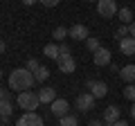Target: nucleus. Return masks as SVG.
I'll use <instances>...</instances> for the list:
<instances>
[{"mask_svg": "<svg viewBox=\"0 0 135 126\" xmlns=\"http://www.w3.org/2000/svg\"><path fill=\"white\" fill-rule=\"evenodd\" d=\"M0 79H2V70H0Z\"/></svg>", "mask_w": 135, "mask_h": 126, "instance_id": "34", "label": "nucleus"}, {"mask_svg": "<svg viewBox=\"0 0 135 126\" xmlns=\"http://www.w3.org/2000/svg\"><path fill=\"white\" fill-rule=\"evenodd\" d=\"M106 126H110V124H106Z\"/></svg>", "mask_w": 135, "mask_h": 126, "instance_id": "37", "label": "nucleus"}, {"mask_svg": "<svg viewBox=\"0 0 135 126\" xmlns=\"http://www.w3.org/2000/svg\"><path fill=\"white\" fill-rule=\"evenodd\" d=\"M124 97L128 99L131 104L135 101V83H126V88H124Z\"/></svg>", "mask_w": 135, "mask_h": 126, "instance_id": "22", "label": "nucleus"}, {"mask_svg": "<svg viewBox=\"0 0 135 126\" xmlns=\"http://www.w3.org/2000/svg\"><path fill=\"white\" fill-rule=\"evenodd\" d=\"M0 126H7V124H0Z\"/></svg>", "mask_w": 135, "mask_h": 126, "instance_id": "36", "label": "nucleus"}, {"mask_svg": "<svg viewBox=\"0 0 135 126\" xmlns=\"http://www.w3.org/2000/svg\"><path fill=\"white\" fill-rule=\"evenodd\" d=\"M117 18L122 20V25H131V23H133V20H131V18H133V11H131V7H122V9L117 11Z\"/></svg>", "mask_w": 135, "mask_h": 126, "instance_id": "16", "label": "nucleus"}, {"mask_svg": "<svg viewBox=\"0 0 135 126\" xmlns=\"http://www.w3.org/2000/svg\"><path fill=\"white\" fill-rule=\"evenodd\" d=\"M119 52L126 54V56H133L135 54V38L133 36H126V38L119 41Z\"/></svg>", "mask_w": 135, "mask_h": 126, "instance_id": "12", "label": "nucleus"}, {"mask_svg": "<svg viewBox=\"0 0 135 126\" xmlns=\"http://www.w3.org/2000/svg\"><path fill=\"white\" fill-rule=\"evenodd\" d=\"M77 108L81 113H88L90 108H95V95H92V92H81V95H77Z\"/></svg>", "mask_w": 135, "mask_h": 126, "instance_id": "7", "label": "nucleus"}, {"mask_svg": "<svg viewBox=\"0 0 135 126\" xmlns=\"http://www.w3.org/2000/svg\"><path fill=\"white\" fill-rule=\"evenodd\" d=\"M86 47L90 50V52H97V50L101 47V43H99L97 36H88V38H86Z\"/></svg>", "mask_w": 135, "mask_h": 126, "instance_id": "20", "label": "nucleus"}, {"mask_svg": "<svg viewBox=\"0 0 135 126\" xmlns=\"http://www.w3.org/2000/svg\"><path fill=\"white\" fill-rule=\"evenodd\" d=\"M131 117H133V119H135V101L131 104Z\"/></svg>", "mask_w": 135, "mask_h": 126, "instance_id": "32", "label": "nucleus"}, {"mask_svg": "<svg viewBox=\"0 0 135 126\" xmlns=\"http://www.w3.org/2000/svg\"><path fill=\"white\" fill-rule=\"evenodd\" d=\"M68 36L74 38V41H86L90 34H88V27H86V25H79L77 23V25H72V27L68 29Z\"/></svg>", "mask_w": 135, "mask_h": 126, "instance_id": "9", "label": "nucleus"}, {"mask_svg": "<svg viewBox=\"0 0 135 126\" xmlns=\"http://www.w3.org/2000/svg\"><path fill=\"white\" fill-rule=\"evenodd\" d=\"M34 79H36V83H41V81H47L50 79V70L45 68V65H41L36 72H34Z\"/></svg>", "mask_w": 135, "mask_h": 126, "instance_id": "18", "label": "nucleus"}, {"mask_svg": "<svg viewBox=\"0 0 135 126\" xmlns=\"http://www.w3.org/2000/svg\"><path fill=\"white\" fill-rule=\"evenodd\" d=\"M11 113H14V104H11V99H0V117L9 119Z\"/></svg>", "mask_w": 135, "mask_h": 126, "instance_id": "14", "label": "nucleus"}, {"mask_svg": "<svg viewBox=\"0 0 135 126\" xmlns=\"http://www.w3.org/2000/svg\"><path fill=\"white\" fill-rule=\"evenodd\" d=\"M59 126H79V122H77L74 115H65V117L59 119Z\"/></svg>", "mask_w": 135, "mask_h": 126, "instance_id": "21", "label": "nucleus"}, {"mask_svg": "<svg viewBox=\"0 0 135 126\" xmlns=\"http://www.w3.org/2000/svg\"><path fill=\"white\" fill-rule=\"evenodd\" d=\"M68 56H72V50L68 47L65 43H61L59 45V59H68Z\"/></svg>", "mask_w": 135, "mask_h": 126, "instance_id": "23", "label": "nucleus"}, {"mask_svg": "<svg viewBox=\"0 0 135 126\" xmlns=\"http://www.w3.org/2000/svg\"><path fill=\"white\" fill-rule=\"evenodd\" d=\"M0 99H9V92H7L5 88H0Z\"/></svg>", "mask_w": 135, "mask_h": 126, "instance_id": "28", "label": "nucleus"}, {"mask_svg": "<svg viewBox=\"0 0 135 126\" xmlns=\"http://www.w3.org/2000/svg\"><path fill=\"white\" fill-rule=\"evenodd\" d=\"M90 2H95V0H90ZM97 2H99V0H97Z\"/></svg>", "mask_w": 135, "mask_h": 126, "instance_id": "35", "label": "nucleus"}, {"mask_svg": "<svg viewBox=\"0 0 135 126\" xmlns=\"http://www.w3.org/2000/svg\"><path fill=\"white\" fill-rule=\"evenodd\" d=\"M38 95V99H41V104H52L54 99H56V90L54 88H41V92H36Z\"/></svg>", "mask_w": 135, "mask_h": 126, "instance_id": "13", "label": "nucleus"}, {"mask_svg": "<svg viewBox=\"0 0 135 126\" xmlns=\"http://www.w3.org/2000/svg\"><path fill=\"white\" fill-rule=\"evenodd\" d=\"M5 50H7V45H5V41H2V38H0V54H2V52H5Z\"/></svg>", "mask_w": 135, "mask_h": 126, "instance_id": "30", "label": "nucleus"}, {"mask_svg": "<svg viewBox=\"0 0 135 126\" xmlns=\"http://www.w3.org/2000/svg\"><path fill=\"white\" fill-rule=\"evenodd\" d=\"M50 110H52V115L54 117H65L68 115V110H70V104H68V99H61V97H56L52 104H50Z\"/></svg>", "mask_w": 135, "mask_h": 126, "instance_id": "5", "label": "nucleus"}, {"mask_svg": "<svg viewBox=\"0 0 135 126\" xmlns=\"http://www.w3.org/2000/svg\"><path fill=\"white\" fill-rule=\"evenodd\" d=\"M52 38H54V41H59V43H63V41L68 38V29L59 25V27H56V29L52 32Z\"/></svg>", "mask_w": 135, "mask_h": 126, "instance_id": "19", "label": "nucleus"}, {"mask_svg": "<svg viewBox=\"0 0 135 126\" xmlns=\"http://www.w3.org/2000/svg\"><path fill=\"white\" fill-rule=\"evenodd\" d=\"M117 11H119V7H117L115 0H99L97 2V14L101 18H115Z\"/></svg>", "mask_w": 135, "mask_h": 126, "instance_id": "3", "label": "nucleus"}, {"mask_svg": "<svg viewBox=\"0 0 135 126\" xmlns=\"http://www.w3.org/2000/svg\"><path fill=\"white\" fill-rule=\"evenodd\" d=\"M43 54H45L47 59H54V61H59V45H54V43L45 45V47H43Z\"/></svg>", "mask_w": 135, "mask_h": 126, "instance_id": "17", "label": "nucleus"}, {"mask_svg": "<svg viewBox=\"0 0 135 126\" xmlns=\"http://www.w3.org/2000/svg\"><path fill=\"white\" fill-rule=\"evenodd\" d=\"M16 126H45V124L38 113H23L18 117V122H16Z\"/></svg>", "mask_w": 135, "mask_h": 126, "instance_id": "4", "label": "nucleus"}, {"mask_svg": "<svg viewBox=\"0 0 135 126\" xmlns=\"http://www.w3.org/2000/svg\"><path fill=\"white\" fill-rule=\"evenodd\" d=\"M38 2H41L43 7H56L59 2H61V0H38Z\"/></svg>", "mask_w": 135, "mask_h": 126, "instance_id": "26", "label": "nucleus"}, {"mask_svg": "<svg viewBox=\"0 0 135 126\" xmlns=\"http://www.w3.org/2000/svg\"><path fill=\"white\" fill-rule=\"evenodd\" d=\"M115 36H119V41L126 38V36H128V25H119V27H117V32H115Z\"/></svg>", "mask_w": 135, "mask_h": 126, "instance_id": "24", "label": "nucleus"}, {"mask_svg": "<svg viewBox=\"0 0 135 126\" xmlns=\"http://www.w3.org/2000/svg\"><path fill=\"white\" fill-rule=\"evenodd\" d=\"M34 2H38V0H23V5H27V7H32Z\"/></svg>", "mask_w": 135, "mask_h": 126, "instance_id": "31", "label": "nucleus"}, {"mask_svg": "<svg viewBox=\"0 0 135 126\" xmlns=\"http://www.w3.org/2000/svg\"><path fill=\"white\" fill-rule=\"evenodd\" d=\"M119 77L124 79L126 83H133L135 81V65H124V68L119 70Z\"/></svg>", "mask_w": 135, "mask_h": 126, "instance_id": "15", "label": "nucleus"}, {"mask_svg": "<svg viewBox=\"0 0 135 126\" xmlns=\"http://www.w3.org/2000/svg\"><path fill=\"white\" fill-rule=\"evenodd\" d=\"M59 72H63V74H70V72H74L77 70V61H74L72 56H68V59H59Z\"/></svg>", "mask_w": 135, "mask_h": 126, "instance_id": "11", "label": "nucleus"}, {"mask_svg": "<svg viewBox=\"0 0 135 126\" xmlns=\"http://www.w3.org/2000/svg\"><path fill=\"white\" fill-rule=\"evenodd\" d=\"M16 101H18V106L23 108L25 113H36V108L41 106V99H38V95H36V92H32V90L18 92Z\"/></svg>", "mask_w": 135, "mask_h": 126, "instance_id": "2", "label": "nucleus"}, {"mask_svg": "<svg viewBox=\"0 0 135 126\" xmlns=\"http://www.w3.org/2000/svg\"><path fill=\"white\" fill-rule=\"evenodd\" d=\"M25 68H27L29 72H36V70L41 68V63L36 61V59H29V61H27V65H25Z\"/></svg>", "mask_w": 135, "mask_h": 126, "instance_id": "25", "label": "nucleus"}, {"mask_svg": "<svg viewBox=\"0 0 135 126\" xmlns=\"http://www.w3.org/2000/svg\"><path fill=\"white\" fill-rule=\"evenodd\" d=\"M86 86L90 88V92L95 95V99H101V97H106V95H108V86L104 81H88Z\"/></svg>", "mask_w": 135, "mask_h": 126, "instance_id": "10", "label": "nucleus"}, {"mask_svg": "<svg viewBox=\"0 0 135 126\" xmlns=\"http://www.w3.org/2000/svg\"><path fill=\"white\" fill-rule=\"evenodd\" d=\"M122 119V110H119V106H106L104 108V124H115V122H119Z\"/></svg>", "mask_w": 135, "mask_h": 126, "instance_id": "8", "label": "nucleus"}, {"mask_svg": "<svg viewBox=\"0 0 135 126\" xmlns=\"http://www.w3.org/2000/svg\"><path fill=\"white\" fill-rule=\"evenodd\" d=\"M128 36H133V38H135V20L128 25Z\"/></svg>", "mask_w": 135, "mask_h": 126, "instance_id": "27", "label": "nucleus"}, {"mask_svg": "<svg viewBox=\"0 0 135 126\" xmlns=\"http://www.w3.org/2000/svg\"><path fill=\"white\" fill-rule=\"evenodd\" d=\"M110 59H113V54H110V50H108V47H99L97 52H92V63H95L97 68L108 65V63H110Z\"/></svg>", "mask_w": 135, "mask_h": 126, "instance_id": "6", "label": "nucleus"}, {"mask_svg": "<svg viewBox=\"0 0 135 126\" xmlns=\"http://www.w3.org/2000/svg\"><path fill=\"white\" fill-rule=\"evenodd\" d=\"M88 126H104V124H101V122H97V119H95V122H90V124H88Z\"/></svg>", "mask_w": 135, "mask_h": 126, "instance_id": "33", "label": "nucleus"}, {"mask_svg": "<svg viewBox=\"0 0 135 126\" xmlns=\"http://www.w3.org/2000/svg\"><path fill=\"white\" fill-rule=\"evenodd\" d=\"M113 126H131V124H128V122H126V119H119V122H115V124H113Z\"/></svg>", "mask_w": 135, "mask_h": 126, "instance_id": "29", "label": "nucleus"}, {"mask_svg": "<svg viewBox=\"0 0 135 126\" xmlns=\"http://www.w3.org/2000/svg\"><path fill=\"white\" fill-rule=\"evenodd\" d=\"M36 83L34 79V72H29L27 68H16L14 72L9 74V88L11 90H18V92H25Z\"/></svg>", "mask_w": 135, "mask_h": 126, "instance_id": "1", "label": "nucleus"}]
</instances>
